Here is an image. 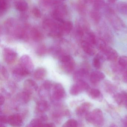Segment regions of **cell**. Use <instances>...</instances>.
Here are the masks:
<instances>
[{
    "label": "cell",
    "mask_w": 127,
    "mask_h": 127,
    "mask_svg": "<svg viewBox=\"0 0 127 127\" xmlns=\"http://www.w3.org/2000/svg\"><path fill=\"white\" fill-rule=\"evenodd\" d=\"M105 13L113 28L116 31L127 33V26L122 20L115 14L111 7L106 5Z\"/></svg>",
    "instance_id": "obj_1"
},
{
    "label": "cell",
    "mask_w": 127,
    "mask_h": 127,
    "mask_svg": "<svg viewBox=\"0 0 127 127\" xmlns=\"http://www.w3.org/2000/svg\"><path fill=\"white\" fill-rule=\"evenodd\" d=\"M86 121L96 127H101L104 122L102 111L99 108H96L91 112L87 113L85 116Z\"/></svg>",
    "instance_id": "obj_2"
},
{
    "label": "cell",
    "mask_w": 127,
    "mask_h": 127,
    "mask_svg": "<svg viewBox=\"0 0 127 127\" xmlns=\"http://www.w3.org/2000/svg\"><path fill=\"white\" fill-rule=\"evenodd\" d=\"M98 55L102 60H108L111 62L116 61L118 57L117 52L108 46Z\"/></svg>",
    "instance_id": "obj_3"
},
{
    "label": "cell",
    "mask_w": 127,
    "mask_h": 127,
    "mask_svg": "<svg viewBox=\"0 0 127 127\" xmlns=\"http://www.w3.org/2000/svg\"><path fill=\"white\" fill-rule=\"evenodd\" d=\"M90 88L89 84L84 80H79L71 87L70 93L72 95H77L82 91L88 90Z\"/></svg>",
    "instance_id": "obj_4"
},
{
    "label": "cell",
    "mask_w": 127,
    "mask_h": 127,
    "mask_svg": "<svg viewBox=\"0 0 127 127\" xmlns=\"http://www.w3.org/2000/svg\"><path fill=\"white\" fill-rule=\"evenodd\" d=\"M67 12L66 7L64 5H60L57 6L53 10L52 16L56 20L62 23L64 21V16Z\"/></svg>",
    "instance_id": "obj_5"
},
{
    "label": "cell",
    "mask_w": 127,
    "mask_h": 127,
    "mask_svg": "<svg viewBox=\"0 0 127 127\" xmlns=\"http://www.w3.org/2000/svg\"><path fill=\"white\" fill-rule=\"evenodd\" d=\"M20 65L31 73L34 69V64L31 58L27 55H23L20 60Z\"/></svg>",
    "instance_id": "obj_6"
},
{
    "label": "cell",
    "mask_w": 127,
    "mask_h": 127,
    "mask_svg": "<svg viewBox=\"0 0 127 127\" xmlns=\"http://www.w3.org/2000/svg\"><path fill=\"white\" fill-rule=\"evenodd\" d=\"M3 55L5 61L9 64L14 63L17 57V53L12 49L9 48L4 49Z\"/></svg>",
    "instance_id": "obj_7"
},
{
    "label": "cell",
    "mask_w": 127,
    "mask_h": 127,
    "mask_svg": "<svg viewBox=\"0 0 127 127\" xmlns=\"http://www.w3.org/2000/svg\"><path fill=\"white\" fill-rule=\"evenodd\" d=\"M66 96V93L64 87L61 84L58 83L55 85L53 88V96L55 99L60 100Z\"/></svg>",
    "instance_id": "obj_8"
},
{
    "label": "cell",
    "mask_w": 127,
    "mask_h": 127,
    "mask_svg": "<svg viewBox=\"0 0 127 127\" xmlns=\"http://www.w3.org/2000/svg\"><path fill=\"white\" fill-rule=\"evenodd\" d=\"M30 73L27 70L23 68L20 65L15 67L12 72L13 77L15 80L18 81H20L23 77L26 76Z\"/></svg>",
    "instance_id": "obj_9"
},
{
    "label": "cell",
    "mask_w": 127,
    "mask_h": 127,
    "mask_svg": "<svg viewBox=\"0 0 127 127\" xmlns=\"http://www.w3.org/2000/svg\"><path fill=\"white\" fill-rule=\"evenodd\" d=\"M8 123L13 126H20L23 123V118L19 114H12L8 117Z\"/></svg>",
    "instance_id": "obj_10"
},
{
    "label": "cell",
    "mask_w": 127,
    "mask_h": 127,
    "mask_svg": "<svg viewBox=\"0 0 127 127\" xmlns=\"http://www.w3.org/2000/svg\"><path fill=\"white\" fill-rule=\"evenodd\" d=\"M92 107V104L89 102H85L79 106L76 109V115L79 117L85 116L89 112V110Z\"/></svg>",
    "instance_id": "obj_11"
},
{
    "label": "cell",
    "mask_w": 127,
    "mask_h": 127,
    "mask_svg": "<svg viewBox=\"0 0 127 127\" xmlns=\"http://www.w3.org/2000/svg\"><path fill=\"white\" fill-rule=\"evenodd\" d=\"M105 78V75L102 72L94 71L92 72L90 76V81L93 84H97Z\"/></svg>",
    "instance_id": "obj_12"
},
{
    "label": "cell",
    "mask_w": 127,
    "mask_h": 127,
    "mask_svg": "<svg viewBox=\"0 0 127 127\" xmlns=\"http://www.w3.org/2000/svg\"><path fill=\"white\" fill-rule=\"evenodd\" d=\"M24 90L28 91L32 94L38 89V86L35 81L32 79H27L24 84Z\"/></svg>",
    "instance_id": "obj_13"
},
{
    "label": "cell",
    "mask_w": 127,
    "mask_h": 127,
    "mask_svg": "<svg viewBox=\"0 0 127 127\" xmlns=\"http://www.w3.org/2000/svg\"><path fill=\"white\" fill-rule=\"evenodd\" d=\"M61 63L63 70L66 72H71L75 69V61L72 57L66 61L61 62Z\"/></svg>",
    "instance_id": "obj_14"
},
{
    "label": "cell",
    "mask_w": 127,
    "mask_h": 127,
    "mask_svg": "<svg viewBox=\"0 0 127 127\" xmlns=\"http://www.w3.org/2000/svg\"><path fill=\"white\" fill-rule=\"evenodd\" d=\"M114 99L117 104L123 105L127 109V93L122 92L114 95Z\"/></svg>",
    "instance_id": "obj_15"
},
{
    "label": "cell",
    "mask_w": 127,
    "mask_h": 127,
    "mask_svg": "<svg viewBox=\"0 0 127 127\" xmlns=\"http://www.w3.org/2000/svg\"><path fill=\"white\" fill-rule=\"evenodd\" d=\"M89 72L87 69L85 68H81L76 71L73 75V80L75 81L79 80H84L88 75Z\"/></svg>",
    "instance_id": "obj_16"
},
{
    "label": "cell",
    "mask_w": 127,
    "mask_h": 127,
    "mask_svg": "<svg viewBox=\"0 0 127 127\" xmlns=\"http://www.w3.org/2000/svg\"><path fill=\"white\" fill-rule=\"evenodd\" d=\"M87 91L88 95L91 98L99 101L102 100L103 96L99 90L95 88H90Z\"/></svg>",
    "instance_id": "obj_17"
},
{
    "label": "cell",
    "mask_w": 127,
    "mask_h": 127,
    "mask_svg": "<svg viewBox=\"0 0 127 127\" xmlns=\"http://www.w3.org/2000/svg\"><path fill=\"white\" fill-rule=\"evenodd\" d=\"M81 46L84 52L90 56H93L95 54V51L94 48L93 46L88 41L84 40L82 42Z\"/></svg>",
    "instance_id": "obj_18"
},
{
    "label": "cell",
    "mask_w": 127,
    "mask_h": 127,
    "mask_svg": "<svg viewBox=\"0 0 127 127\" xmlns=\"http://www.w3.org/2000/svg\"><path fill=\"white\" fill-rule=\"evenodd\" d=\"M73 27L72 23L70 21H64L60 25L62 34H68L72 30Z\"/></svg>",
    "instance_id": "obj_19"
},
{
    "label": "cell",
    "mask_w": 127,
    "mask_h": 127,
    "mask_svg": "<svg viewBox=\"0 0 127 127\" xmlns=\"http://www.w3.org/2000/svg\"><path fill=\"white\" fill-rule=\"evenodd\" d=\"M49 108V105L47 101L41 100L37 102L36 109L40 113H43L47 111Z\"/></svg>",
    "instance_id": "obj_20"
},
{
    "label": "cell",
    "mask_w": 127,
    "mask_h": 127,
    "mask_svg": "<svg viewBox=\"0 0 127 127\" xmlns=\"http://www.w3.org/2000/svg\"><path fill=\"white\" fill-rule=\"evenodd\" d=\"M46 74V70L44 68L39 67L34 72V77L37 80H42L45 78Z\"/></svg>",
    "instance_id": "obj_21"
},
{
    "label": "cell",
    "mask_w": 127,
    "mask_h": 127,
    "mask_svg": "<svg viewBox=\"0 0 127 127\" xmlns=\"http://www.w3.org/2000/svg\"><path fill=\"white\" fill-rule=\"evenodd\" d=\"M15 7L19 11L24 12L28 9L29 5L25 0H18L15 2Z\"/></svg>",
    "instance_id": "obj_22"
},
{
    "label": "cell",
    "mask_w": 127,
    "mask_h": 127,
    "mask_svg": "<svg viewBox=\"0 0 127 127\" xmlns=\"http://www.w3.org/2000/svg\"><path fill=\"white\" fill-rule=\"evenodd\" d=\"M90 16L92 20L96 24H98L101 21V14L99 10L94 9L90 13Z\"/></svg>",
    "instance_id": "obj_23"
},
{
    "label": "cell",
    "mask_w": 127,
    "mask_h": 127,
    "mask_svg": "<svg viewBox=\"0 0 127 127\" xmlns=\"http://www.w3.org/2000/svg\"><path fill=\"white\" fill-rule=\"evenodd\" d=\"M116 8L118 11L125 15H127V2H120L116 5Z\"/></svg>",
    "instance_id": "obj_24"
},
{
    "label": "cell",
    "mask_w": 127,
    "mask_h": 127,
    "mask_svg": "<svg viewBox=\"0 0 127 127\" xmlns=\"http://www.w3.org/2000/svg\"><path fill=\"white\" fill-rule=\"evenodd\" d=\"M92 3L94 9L99 11L104 8L106 5L105 0H93Z\"/></svg>",
    "instance_id": "obj_25"
},
{
    "label": "cell",
    "mask_w": 127,
    "mask_h": 127,
    "mask_svg": "<svg viewBox=\"0 0 127 127\" xmlns=\"http://www.w3.org/2000/svg\"><path fill=\"white\" fill-rule=\"evenodd\" d=\"M31 35L32 39L35 41H38L41 40L42 35L38 30L33 29L31 31Z\"/></svg>",
    "instance_id": "obj_26"
},
{
    "label": "cell",
    "mask_w": 127,
    "mask_h": 127,
    "mask_svg": "<svg viewBox=\"0 0 127 127\" xmlns=\"http://www.w3.org/2000/svg\"><path fill=\"white\" fill-rule=\"evenodd\" d=\"M97 38L96 37L95 34L93 32H88L87 34V41H88L93 46L95 45Z\"/></svg>",
    "instance_id": "obj_27"
},
{
    "label": "cell",
    "mask_w": 127,
    "mask_h": 127,
    "mask_svg": "<svg viewBox=\"0 0 127 127\" xmlns=\"http://www.w3.org/2000/svg\"><path fill=\"white\" fill-rule=\"evenodd\" d=\"M31 94L26 91H23L20 95V98L22 102L24 103H27L30 100Z\"/></svg>",
    "instance_id": "obj_28"
},
{
    "label": "cell",
    "mask_w": 127,
    "mask_h": 127,
    "mask_svg": "<svg viewBox=\"0 0 127 127\" xmlns=\"http://www.w3.org/2000/svg\"><path fill=\"white\" fill-rule=\"evenodd\" d=\"M102 61L98 55H97L94 58L93 60V66L97 69H100L101 66V61Z\"/></svg>",
    "instance_id": "obj_29"
},
{
    "label": "cell",
    "mask_w": 127,
    "mask_h": 127,
    "mask_svg": "<svg viewBox=\"0 0 127 127\" xmlns=\"http://www.w3.org/2000/svg\"><path fill=\"white\" fill-rule=\"evenodd\" d=\"M118 63L124 69H127V56H122L118 59Z\"/></svg>",
    "instance_id": "obj_30"
},
{
    "label": "cell",
    "mask_w": 127,
    "mask_h": 127,
    "mask_svg": "<svg viewBox=\"0 0 127 127\" xmlns=\"http://www.w3.org/2000/svg\"><path fill=\"white\" fill-rule=\"evenodd\" d=\"M43 122L40 119H34L30 122L29 127H41L43 126Z\"/></svg>",
    "instance_id": "obj_31"
},
{
    "label": "cell",
    "mask_w": 127,
    "mask_h": 127,
    "mask_svg": "<svg viewBox=\"0 0 127 127\" xmlns=\"http://www.w3.org/2000/svg\"><path fill=\"white\" fill-rule=\"evenodd\" d=\"M78 125V122L73 119H70L67 120L63 126L64 127H77Z\"/></svg>",
    "instance_id": "obj_32"
},
{
    "label": "cell",
    "mask_w": 127,
    "mask_h": 127,
    "mask_svg": "<svg viewBox=\"0 0 127 127\" xmlns=\"http://www.w3.org/2000/svg\"><path fill=\"white\" fill-rule=\"evenodd\" d=\"M8 7L7 0H0V10L1 14L6 10Z\"/></svg>",
    "instance_id": "obj_33"
},
{
    "label": "cell",
    "mask_w": 127,
    "mask_h": 127,
    "mask_svg": "<svg viewBox=\"0 0 127 127\" xmlns=\"http://www.w3.org/2000/svg\"><path fill=\"white\" fill-rule=\"evenodd\" d=\"M43 87L44 90L47 91H49L52 88V82L49 80H46L44 82L43 85Z\"/></svg>",
    "instance_id": "obj_34"
},
{
    "label": "cell",
    "mask_w": 127,
    "mask_h": 127,
    "mask_svg": "<svg viewBox=\"0 0 127 127\" xmlns=\"http://www.w3.org/2000/svg\"><path fill=\"white\" fill-rule=\"evenodd\" d=\"M32 13L34 16L37 18H40L41 17V12L38 8H34L32 9Z\"/></svg>",
    "instance_id": "obj_35"
},
{
    "label": "cell",
    "mask_w": 127,
    "mask_h": 127,
    "mask_svg": "<svg viewBox=\"0 0 127 127\" xmlns=\"http://www.w3.org/2000/svg\"><path fill=\"white\" fill-rule=\"evenodd\" d=\"M1 73L2 75L5 78H8L9 77V74L8 73L7 70L6 69L5 67H1Z\"/></svg>",
    "instance_id": "obj_36"
},
{
    "label": "cell",
    "mask_w": 127,
    "mask_h": 127,
    "mask_svg": "<svg viewBox=\"0 0 127 127\" xmlns=\"http://www.w3.org/2000/svg\"><path fill=\"white\" fill-rule=\"evenodd\" d=\"M0 121L1 124H6L8 123V118L5 115L0 116Z\"/></svg>",
    "instance_id": "obj_37"
},
{
    "label": "cell",
    "mask_w": 127,
    "mask_h": 127,
    "mask_svg": "<svg viewBox=\"0 0 127 127\" xmlns=\"http://www.w3.org/2000/svg\"><path fill=\"white\" fill-rule=\"evenodd\" d=\"M46 49L45 47H41L38 50L37 53H38V55H41L44 54L46 53Z\"/></svg>",
    "instance_id": "obj_38"
},
{
    "label": "cell",
    "mask_w": 127,
    "mask_h": 127,
    "mask_svg": "<svg viewBox=\"0 0 127 127\" xmlns=\"http://www.w3.org/2000/svg\"><path fill=\"white\" fill-rule=\"evenodd\" d=\"M93 0H81V3L85 5L89 3H92Z\"/></svg>",
    "instance_id": "obj_39"
},
{
    "label": "cell",
    "mask_w": 127,
    "mask_h": 127,
    "mask_svg": "<svg viewBox=\"0 0 127 127\" xmlns=\"http://www.w3.org/2000/svg\"><path fill=\"white\" fill-rule=\"evenodd\" d=\"M122 123L123 126L127 127V116H125L122 120Z\"/></svg>",
    "instance_id": "obj_40"
},
{
    "label": "cell",
    "mask_w": 127,
    "mask_h": 127,
    "mask_svg": "<svg viewBox=\"0 0 127 127\" xmlns=\"http://www.w3.org/2000/svg\"><path fill=\"white\" fill-rule=\"evenodd\" d=\"M40 119L42 122H45V121H47L48 120V117H47L46 115L43 114V115H42L41 116Z\"/></svg>",
    "instance_id": "obj_41"
},
{
    "label": "cell",
    "mask_w": 127,
    "mask_h": 127,
    "mask_svg": "<svg viewBox=\"0 0 127 127\" xmlns=\"http://www.w3.org/2000/svg\"><path fill=\"white\" fill-rule=\"evenodd\" d=\"M5 101V97L2 95H0V105H2L4 104Z\"/></svg>",
    "instance_id": "obj_42"
},
{
    "label": "cell",
    "mask_w": 127,
    "mask_h": 127,
    "mask_svg": "<svg viewBox=\"0 0 127 127\" xmlns=\"http://www.w3.org/2000/svg\"><path fill=\"white\" fill-rule=\"evenodd\" d=\"M43 126L48 127H55V125L53 123H43Z\"/></svg>",
    "instance_id": "obj_43"
},
{
    "label": "cell",
    "mask_w": 127,
    "mask_h": 127,
    "mask_svg": "<svg viewBox=\"0 0 127 127\" xmlns=\"http://www.w3.org/2000/svg\"><path fill=\"white\" fill-rule=\"evenodd\" d=\"M123 79L125 82L127 83V69L123 73Z\"/></svg>",
    "instance_id": "obj_44"
},
{
    "label": "cell",
    "mask_w": 127,
    "mask_h": 127,
    "mask_svg": "<svg viewBox=\"0 0 127 127\" xmlns=\"http://www.w3.org/2000/svg\"><path fill=\"white\" fill-rule=\"evenodd\" d=\"M117 1V0H107V2L110 5H111V4H114Z\"/></svg>",
    "instance_id": "obj_45"
},
{
    "label": "cell",
    "mask_w": 127,
    "mask_h": 127,
    "mask_svg": "<svg viewBox=\"0 0 127 127\" xmlns=\"http://www.w3.org/2000/svg\"><path fill=\"white\" fill-rule=\"evenodd\" d=\"M7 1H8V0H7Z\"/></svg>",
    "instance_id": "obj_46"
}]
</instances>
